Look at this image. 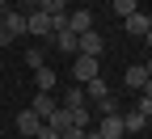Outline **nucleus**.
<instances>
[{
  "label": "nucleus",
  "mask_w": 152,
  "mask_h": 139,
  "mask_svg": "<svg viewBox=\"0 0 152 139\" xmlns=\"http://www.w3.org/2000/svg\"><path fill=\"white\" fill-rule=\"evenodd\" d=\"M72 76H76V84H89L93 76H97V59H89V55H76V59H72Z\"/></svg>",
  "instance_id": "obj_1"
},
{
  "label": "nucleus",
  "mask_w": 152,
  "mask_h": 139,
  "mask_svg": "<svg viewBox=\"0 0 152 139\" xmlns=\"http://www.w3.org/2000/svg\"><path fill=\"white\" fill-rule=\"evenodd\" d=\"M47 42H55V47H59V55H76V51H80V38H76L68 25H64V30H55Z\"/></svg>",
  "instance_id": "obj_2"
},
{
  "label": "nucleus",
  "mask_w": 152,
  "mask_h": 139,
  "mask_svg": "<svg viewBox=\"0 0 152 139\" xmlns=\"http://www.w3.org/2000/svg\"><path fill=\"white\" fill-rule=\"evenodd\" d=\"M17 131H21L26 139H38V131H42V118H38V114H34V110L26 106L21 114H17Z\"/></svg>",
  "instance_id": "obj_3"
},
{
  "label": "nucleus",
  "mask_w": 152,
  "mask_h": 139,
  "mask_svg": "<svg viewBox=\"0 0 152 139\" xmlns=\"http://www.w3.org/2000/svg\"><path fill=\"white\" fill-rule=\"evenodd\" d=\"M26 30L38 34V38H51V17H47L42 9H30V13H26Z\"/></svg>",
  "instance_id": "obj_4"
},
{
  "label": "nucleus",
  "mask_w": 152,
  "mask_h": 139,
  "mask_svg": "<svg viewBox=\"0 0 152 139\" xmlns=\"http://www.w3.org/2000/svg\"><path fill=\"white\" fill-rule=\"evenodd\" d=\"M102 139H123L127 127H123V114H102V127H97Z\"/></svg>",
  "instance_id": "obj_5"
},
{
  "label": "nucleus",
  "mask_w": 152,
  "mask_h": 139,
  "mask_svg": "<svg viewBox=\"0 0 152 139\" xmlns=\"http://www.w3.org/2000/svg\"><path fill=\"white\" fill-rule=\"evenodd\" d=\"M68 30H72L76 38L89 34V30H93V13H89V9H72V13H68Z\"/></svg>",
  "instance_id": "obj_6"
},
{
  "label": "nucleus",
  "mask_w": 152,
  "mask_h": 139,
  "mask_svg": "<svg viewBox=\"0 0 152 139\" xmlns=\"http://www.w3.org/2000/svg\"><path fill=\"white\" fill-rule=\"evenodd\" d=\"M21 34H30L26 30V13H4V42H13Z\"/></svg>",
  "instance_id": "obj_7"
},
{
  "label": "nucleus",
  "mask_w": 152,
  "mask_h": 139,
  "mask_svg": "<svg viewBox=\"0 0 152 139\" xmlns=\"http://www.w3.org/2000/svg\"><path fill=\"white\" fill-rule=\"evenodd\" d=\"M30 110H34V114H38V118H42V122H47V118H51L55 110H59V101H55L51 93H38L34 101H30Z\"/></svg>",
  "instance_id": "obj_8"
},
{
  "label": "nucleus",
  "mask_w": 152,
  "mask_h": 139,
  "mask_svg": "<svg viewBox=\"0 0 152 139\" xmlns=\"http://www.w3.org/2000/svg\"><path fill=\"white\" fill-rule=\"evenodd\" d=\"M102 51H106V42L97 38V30H89V34H80V51H76V55H89V59H97Z\"/></svg>",
  "instance_id": "obj_9"
},
{
  "label": "nucleus",
  "mask_w": 152,
  "mask_h": 139,
  "mask_svg": "<svg viewBox=\"0 0 152 139\" xmlns=\"http://www.w3.org/2000/svg\"><path fill=\"white\" fill-rule=\"evenodd\" d=\"M80 89H85V101H106V97H110V84L102 80V76H93V80L80 84Z\"/></svg>",
  "instance_id": "obj_10"
},
{
  "label": "nucleus",
  "mask_w": 152,
  "mask_h": 139,
  "mask_svg": "<svg viewBox=\"0 0 152 139\" xmlns=\"http://www.w3.org/2000/svg\"><path fill=\"white\" fill-rule=\"evenodd\" d=\"M148 25H152V17H148V13H131V17H127V34H131V38H144Z\"/></svg>",
  "instance_id": "obj_11"
},
{
  "label": "nucleus",
  "mask_w": 152,
  "mask_h": 139,
  "mask_svg": "<svg viewBox=\"0 0 152 139\" xmlns=\"http://www.w3.org/2000/svg\"><path fill=\"white\" fill-rule=\"evenodd\" d=\"M123 80H127V89H144V80H148V72H144V63H135V68H127V72H123Z\"/></svg>",
  "instance_id": "obj_12"
},
{
  "label": "nucleus",
  "mask_w": 152,
  "mask_h": 139,
  "mask_svg": "<svg viewBox=\"0 0 152 139\" xmlns=\"http://www.w3.org/2000/svg\"><path fill=\"white\" fill-rule=\"evenodd\" d=\"M80 106H89V101H85V89L72 84V89L64 93V110H80Z\"/></svg>",
  "instance_id": "obj_13"
},
{
  "label": "nucleus",
  "mask_w": 152,
  "mask_h": 139,
  "mask_svg": "<svg viewBox=\"0 0 152 139\" xmlns=\"http://www.w3.org/2000/svg\"><path fill=\"white\" fill-rule=\"evenodd\" d=\"M34 80H38V93H51L55 89V72L51 68H34Z\"/></svg>",
  "instance_id": "obj_14"
},
{
  "label": "nucleus",
  "mask_w": 152,
  "mask_h": 139,
  "mask_svg": "<svg viewBox=\"0 0 152 139\" xmlns=\"http://www.w3.org/2000/svg\"><path fill=\"white\" fill-rule=\"evenodd\" d=\"M47 127H55V131H59V135H64V131L72 127V114H68V110H55V114L47 118Z\"/></svg>",
  "instance_id": "obj_15"
},
{
  "label": "nucleus",
  "mask_w": 152,
  "mask_h": 139,
  "mask_svg": "<svg viewBox=\"0 0 152 139\" xmlns=\"http://www.w3.org/2000/svg\"><path fill=\"white\" fill-rule=\"evenodd\" d=\"M123 127H127V131H144V127H148V118H144L140 110H127V114H123Z\"/></svg>",
  "instance_id": "obj_16"
},
{
  "label": "nucleus",
  "mask_w": 152,
  "mask_h": 139,
  "mask_svg": "<svg viewBox=\"0 0 152 139\" xmlns=\"http://www.w3.org/2000/svg\"><path fill=\"white\" fill-rule=\"evenodd\" d=\"M114 4V13L118 17H131V13H140V0H110Z\"/></svg>",
  "instance_id": "obj_17"
},
{
  "label": "nucleus",
  "mask_w": 152,
  "mask_h": 139,
  "mask_svg": "<svg viewBox=\"0 0 152 139\" xmlns=\"http://www.w3.org/2000/svg\"><path fill=\"white\" fill-rule=\"evenodd\" d=\"M38 9H42L47 17H59V13L68 9V0H38Z\"/></svg>",
  "instance_id": "obj_18"
},
{
  "label": "nucleus",
  "mask_w": 152,
  "mask_h": 139,
  "mask_svg": "<svg viewBox=\"0 0 152 139\" xmlns=\"http://www.w3.org/2000/svg\"><path fill=\"white\" fill-rule=\"evenodd\" d=\"M97 110H102V114H118V97H114V93H110V97H106V101H97Z\"/></svg>",
  "instance_id": "obj_19"
},
{
  "label": "nucleus",
  "mask_w": 152,
  "mask_h": 139,
  "mask_svg": "<svg viewBox=\"0 0 152 139\" xmlns=\"http://www.w3.org/2000/svg\"><path fill=\"white\" fill-rule=\"evenodd\" d=\"M26 63H30V68H42V51L30 47V51H26Z\"/></svg>",
  "instance_id": "obj_20"
},
{
  "label": "nucleus",
  "mask_w": 152,
  "mask_h": 139,
  "mask_svg": "<svg viewBox=\"0 0 152 139\" xmlns=\"http://www.w3.org/2000/svg\"><path fill=\"white\" fill-rule=\"evenodd\" d=\"M135 110H140L144 118H152V97H144V93H140V101H135Z\"/></svg>",
  "instance_id": "obj_21"
},
{
  "label": "nucleus",
  "mask_w": 152,
  "mask_h": 139,
  "mask_svg": "<svg viewBox=\"0 0 152 139\" xmlns=\"http://www.w3.org/2000/svg\"><path fill=\"white\" fill-rule=\"evenodd\" d=\"M38 139H59V131H55V127H47V122H42V131H38Z\"/></svg>",
  "instance_id": "obj_22"
},
{
  "label": "nucleus",
  "mask_w": 152,
  "mask_h": 139,
  "mask_svg": "<svg viewBox=\"0 0 152 139\" xmlns=\"http://www.w3.org/2000/svg\"><path fill=\"white\" fill-rule=\"evenodd\" d=\"M144 97H152V76H148V80H144V89H140Z\"/></svg>",
  "instance_id": "obj_23"
},
{
  "label": "nucleus",
  "mask_w": 152,
  "mask_h": 139,
  "mask_svg": "<svg viewBox=\"0 0 152 139\" xmlns=\"http://www.w3.org/2000/svg\"><path fill=\"white\" fill-rule=\"evenodd\" d=\"M17 4H26V13H30V9H38V0H17Z\"/></svg>",
  "instance_id": "obj_24"
},
{
  "label": "nucleus",
  "mask_w": 152,
  "mask_h": 139,
  "mask_svg": "<svg viewBox=\"0 0 152 139\" xmlns=\"http://www.w3.org/2000/svg\"><path fill=\"white\" fill-rule=\"evenodd\" d=\"M0 47H4V13H0Z\"/></svg>",
  "instance_id": "obj_25"
},
{
  "label": "nucleus",
  "mask_w": 152,
  "mask_h": 139,
  "mask_svg": "<svg viewBox=\"0 0 152 139\" xmlns=\"http://www.w3.org/2000/svg\"><path fill=\"white\" fill-rule=\"evenodd\" d=\"M85 139H102V135H97V131H85Z\"/></svg>",
  "instance_id": "obj_26"
},
{
  "label": "nucleus",
  "mask_w": 152,
  "mask_h": 139,
  "mask_svg": "<svg viewBox=\"0 0 152 139\" xmlns=\"http://www.w3.org/2000/svg\"><path fill=\"white\" fill-rule=\"evenodd\" d=\"M144 42H148V47H152V25H148V34H144Z\"/></svg>",
  "instance_id": "obj_27"
},
{
  "label": "nucleus",
  "mask_w": 152,
  "mask_h": 139,
  "mask_svg": "<svg viewBox=\"0 0 152 139\" xmlns=\"http://www.w3.org/2000/svg\"><path fill=\"white\" fill-rule=\"evenodd\" d=\"M144 72H148V76H152V55H148V63H144Z\"/></svg>",
  "instance_id": "obj_28"
},
{
  "label": "nucleus",
  "mask_w": 152,
  "mask_h": 139,
  "mask_svg": "<svg viewBox=\"0 0 152 139\" xmlns=\"http://www.w3.org/2000/svg\"><path fill=\"white\" fill-rule=\"evenodd\" d=\"M4 9H9V0H0V13H4Z\"/></svg>",
  "instance_id": "obj_29"
}]
</instances>
